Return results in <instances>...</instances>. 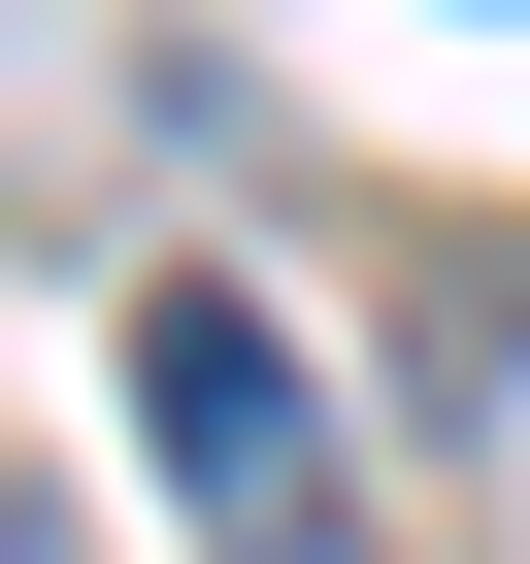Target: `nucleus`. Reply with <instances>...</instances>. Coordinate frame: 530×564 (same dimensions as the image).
I'll return each mask as SVG.
<instances>
[{"mask_svg": "<svg viewBox=\"0 0 530 564\" xmlns=\"http://www.w3.org/2000/svg\"><path fill=\"white\" fill-rule=\"evenodd\" d=\"M100 366H133V465H166L199 564H332V399H299V333H265L232 265H166Z\"/></svg>", "mask_w": 530, "mask_h": 564, "instance_id": "obj_1", "label": "nucleus"}, {"mask_svg": "<svg viewBox=\"0 0 530 564\" xmlns=\"http://www.w3.org/2000/svg\"><path fill=\"white\" fill-rule=\"evenodd\" d=\"M0 564H67V531H34V498H0Z\"/></svg>", "mask_w": 530, "mask_h": 564, "instance_id": "obj_2", "label": "nucleus"}]
</instances>
